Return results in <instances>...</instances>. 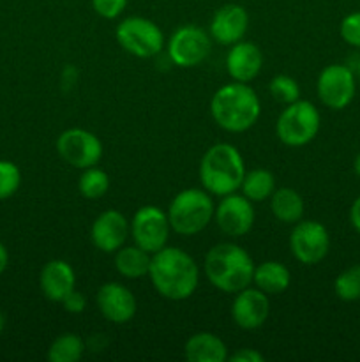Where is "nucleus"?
<instances>
[{
	"label": "nucleus",
	"mask_w": 360,
	"mask_h": 362,
	"mask_svg": "<svg viewBox=\"0 0 360 362\" xmlns=\"http://www.w3.org/2000/svg\"><path fill=\"white\" fill-rule=\"evenodd\" d=\"M148 278L161 297L168 300H186L200 285V267L184 250L164 246L152 255Z\"/></svg>",
	"instance_id": "f257e3e1"
},
{
	"label": "nucleus",
	"mask_w": 360,
	"mask_h": 362,
	"mask_svg": "<svg viewBox=\"0 0 360 362\" xmlns=\"http://www.w3.org/2000/svg\"><path fill=\"white\" fill-rule=\"evenodd\" d=\"M214 122L228 133H246L258 122L261 103L249 83L232 81L215 90L210 101Z\"/></svg>",
	"instance_id": "f03ea898"
},
{
	"label": "nucleus",
	"mask_w": 360,
	"mask_h": 362,
	"mask_svg": "<svg viewBox=\"0 0 360 362\" xmlns=\"http://www.w3.org/2000/svg\"><path fill=\"white\" fill-rule=\"evenodd\" d=\"M254 262L242 246L235 243L215 244L205 255L203 272L210 285L219 292L233 293L253 283Z\"/></svg>",
	"instance_id": "7ed1b4c3"
},
{
	"label": "nucleus",
	"mask_w": 360,
	"mask_h": 362,
	"mask_svg": "<svg viewBox=\"0 0 360 362\" xmlns=\"http://www.w3.org/2000/svg\"><path fill=\"white\" fill-rule=\"evenodd\" d=\"M246 163L239 148L232 144H215L200 161V182L212 197H226L240 189Z\"/></svg>",
	"instance_id": "20e7f679"
},
{
	"label": "nucleus",
	"mask_w": 360,
	"mask_h": 362,
	"mask_svg": "<svg viewBox=\"0 0 360 362\" xmlns=\"http://www.w3.org/2000/svg\"><path fill=\"white\" fill-rule=\"evenodd\" d=\"M214 211L215 205L208 191L203 187H187L173 197L166 214L173 232L182 237H193L210 225Z\"/></svg>",
	"instance_id": "39448f33"
},
{
	"label": "nucleus",
	"mask_w": 360,
	"mask_h": 362,
	"mask_svg": "<svg viewBox=\"0 0 360 362\" xmlns=\"http://www.w3.org/2000/svg\"><path fill=\"white\" fill-rule=\"evenodd\" d=\"M321 127V115L311 101L289 103L275 122V134L279 141L288 147H304L318 136Z\"/></svg>",
	"instance_id": "423d86ee"
},
{
	"label": "nucleus",
	"mask_w": 360,
	"mask_h": 362,
	"mask_svg": "<svg viewBox=\"0 0 360 362\" xmlns=\"http://www.w3.org/2000/svg\"><path fill=\"white\" fill-rule=\"evenodd\" d=\"M116 42L124 52L138 59H152L164 49V34L157 23L143 16L124 18L115 30Z\"/></svg>",
	"instance_id": "0eeeda50"
},
{
	"label": "nucleus",
	"mask_w": 360,
	"mask_h": 362,
	"mask_svg": "<svg viewBox=\"0 0 360 362\" xmlns=\"http://www.w3.org/2000/svg\"><path fill=\"white\" fill-rule=\"evenodd\" d=\"M212 49V37L207 30L196 25H184L176 28L168 39L166 52L175 66L189 69L207 60Z\"/></svg>",
	"instance_id": "6e6552de"
},
{
	"label": "nucleus",
	"mask_w": 360,
	"mask_h": 362,
	"mask_svg": "<svg viewBox=\"0 0 360 362\" xmlns=\"http://www.w3.org/2000/svg\"><path fill=\"white\" fill-rule=\"evenodd\" d=\"M289 251L296 262L316 265L330 251V235L325 225L314 219H300L289 233Z\"/></svg>",
	"instance_id": "1a4fd4ad"
},
{
	"label": "nucleus",
	"mask_w": 360,
	"mask_h": 362,
	"mask_svg": "<svg viewBox=\"0 0 360 362\" xmlns=\"http://www.w3.org/2000/svg\"><path fill=\"white\" fill-rule=\"evenodd\" d=\"M169 232L172 226H169L168 214L155 205H143L134 212L131 219V237L134 244L143 247L150 255L168 246Z\"/></svg>",
	"instance_id": "9d476101"
},
{
	"label": "nucleus",
	"mask_w": 360,
	"mask_h": 362,
	"mask_svg": "<svg viewBox=\"0 0 360 362\" xmlns=\"http://www.w3.org/2000/svg\"><path fill=\"white\" fill-rule=\"evenodd\" d=\"M56 152L73 168L85 170L97 166L102 158V144L92 131L69 127L56 138Z\"/></svg>",
	"instance_id": "9b49d317"
},
{
	"label": "nucleus",
	"mask_w": 360,
	"mask_h": 362,
	"mask_svg": "<svg viewBox=\"0 0 360 362\" xmlns=\"http://www.w3.org/2000/svg\"><path fill=\"white\" fill-rule=\"evenodd\" d=\"M355 74L344 64H330L318 76V98L330 110H344L355 98Z\"/></svg>",
	"instance_id": "f8f14e48"
},
{
	"label": "nucleus",
	"mask_w": 360,
	"mask_h": 362,
	"mask_svg": "<svg viewBox=\"0 0 360 362\" xmlns=\"http://www.w3.org/2000/svg\"><path fill=\"white\" fill-rule=\"evenodd\" d=\"M254 219H256V212H254L253 202L244 194H226V197H221V202L215 205V225L224 235L232 239L247 235L253 230Z\"/></svg>",
	"instance_id": "ddd939ff"
},
{
	"label": "nucleus",
	"mask_w": 360,
	"mask_h": 362,
	"mask_svg": "<svg viewBox=\"0 0 360 362\" xmlns=\"http://www.w3.org/2000/svg\"><path fill=\"white\" fill-rule=\"evenodd\" d=\"M131 235V221L122 212L109 209L101 212L90 226V240L102 253H115Z\"/></svg>",
	"instance_id": "4468645a"
},
{
	"label": "nucleus",
	"mask_w": 360,
	"mask_h": 362,
	"mask_svg": "<svg viewBox=\"0 0 360 362\" xmlns=\"http://www.w3.org/2000/svg\"><path fill=\"white\" fill-rule=\"evenodd\" d=\"M270 315L268 296L256 286H247L235 293L232 303V318L236 327L244 331H254L267 322Z\"/></svg>",
	"instance_id": "2eb2a0df"
},
{
	"label": "nucleus",
	"mask_w": 360,
	"mask_h": 362,
	"mask_svg": "<svg viewBox=\"0 0 360 362\" xmlns=\"http://www.w3.org/2000/svg\"><path fill=\"white\" fill-rule=\"evenodd\" d=\"M249 28V13L240 4H224L212 16L208 34L215 42L232 46L242 41Z\"/></svg>",
	"instance_id": "dca6fc26"
},
{
	"label": "nucleus",
	"mask_w": 360,
	"mask_h": 362,
	"mask_svg": "<svg viewBox=\"0 0 360 362\" xmlns=\"http://www.w3.org/2000/svg\"><path fill=\"white\" fill-rule=\"evenodd\" d=\"M95 300H97V308L102 317L115 325L131 322L138 311L136 297L122 283H104L99 288Z\"/></svg>",
	"instance_id": "f3484780"
},
{
	"label": "nucleus",
	"mask_w": 360,
	"mask_h": 362,
	"mask_svg": "<svg viewBox=\"0 0 360 362\" xmlns=\"http://www.w3.org/2000/svg\"><path fill=\"white\" fill-rule=\"evenodd\" d=\"M263 67V53L260 46L249 41H239L232 45L226 55V71L233 81L251 83Z\"/></svg>",
	"instance_id": "a211bd4d"
},
{
	"label": "nucleus",
	"mask_w": 360,
	"mask_h": 362,
	"mask_svg": "<svg viewBox=\"0 0 360 362\" xmlns=\"http://www.w3.org/2000/svg\"><path fill=\"white\" fill-rule=\"evenodd\" d=\"M42 296L52 303H62L76 288V274L66 260H49L39 274Z\"/></svg>",
	"instance_id": "6ab92c4d"
},
{
	"label": "nucleus",
	"mask_w": 360,
	"mask_h": 362,
	"mask_svg": "<svg viewBox=\"0 0 360 362\" xmlns=\"http://www.w3.org/2000/svg\"><path fill=\"white\" fill-rule=\"evenodd\" d=\"M184 356L189 362H226L228 346L212 332H196L184 345Z\"/></svg>",
	"instance_id": "aec40b11"
},
{
	"label": "nucleus",
	"mask_w": 360,
	"mask_h": 362,
	"mask_svg": "<svg viewBox=\"0 0 360 362\" xmlns=\"http://www.w3.org/2000/svg\"><path fill=\"white\" fill-rule=\"evenodd\" d=\"M253 283L267 296H281L292 285V272L281 262L268 260L254 267Z\"/></svg>",
	"instance_id": "412c9836"
},
{
	"label": "nucleus",
	"mask_w": 360,
	"mask_h": 362,
	"mask_svg": "<svg viewBox=\"0 0 360 362\" xmlns=\"http://www.w3.org/2000/svg\"><path fill=\"white\" fill-rule=\"evenodd\" d=\"M268 200H270L272 214L277 221L284 223V225H295L304 218L306 204L299 191L293 187H279Z\"/></svg>",
	"instance_id": "4be33fe9"
},
{
	"label": "nucleus",
	"mask_w": 360,
	"mask_h": 362,
	"mask_svg": "<svg viewBox=\"0 0 360 362\" xmlns=\"http://www.w3.org/2000/svg\"><path fill=\"white\" fill-rule=\"evenodd\" d=\"M152 255L140 246H122L115 251V269L122 278L141 279L148 278Z\"/></svg>",
	"instance_id": "5701e85b"
},
{
	"label": "nucleus",
	"mask_w": 360,
	"mask_h": 362,
	"mask_svg": "<svg viewBox=\"0 0 360 362\" xmlns=\"http://www.w3.org/2000/svg\"><path fill=\"white\" fill-rule=\"evenodd\" d=\"M277 189L275 187L274 173L265 168H254L251 172H246L240 191L251 202H265L272 197V193Z\"/></svg>",
	"instance_id": "b1692460"
},
{
	"label": "nucleus",
	"mask_w": 360,
	"mask_h": 362,
	"mask_svg": "<svg viewBox=\"0 0 360 362\" xmlns=\"http://www.w3.org/2000/svg\"><path fill=\"white\" fill-rule=\"evenodd\" d=\"M83 339L74 332H66V334H60L59 338L53 339L46 357L49 362H76L83 357Z\"/></svg>",
	"instance_id": "393cba45"
},
{
	"label": "nucleus",
	"mask_w": 360,
	"mask_h": 362,
	"mask_svg": "<svg viewBox=\"0 0 360 362\" xmlns=\"http://www.w3.org/2000/svg\"><path fill=\"white\" fill-rule=\"evenodd\" d=\"M109 189V175L104 170L97 166L81 170L80 180H78V191L87 200H99L104 197Z\"/></svg>",
	"instance_id": "a878e982"
},
{
	"label": "nucleus",
	"mask_w": 360,
	"mask_h": 362,
	"mask_svg": "<svg viewBox=\"0 0 360 362\" xmlns=\"http://www.w3.org/2000/svg\"><path fill=\"white\" fill-rule=\"evenodd\" d=\"M334 292L344 303L360 300V265H352L335 278Z\"/></svg>",
	"instance_id": "bb28decb"
},
{
	"label": "nucleus",
	"mask_w": 360,
	"mask_h": 362,
	"mask_svg": "<svg viewBox=\"0 0 360 362\" xmlns=\"http://www.w3.org/2000/svg\"><path fill=\"white\" fill-rule=\"evenodd\" d=\"M268 92L275 101L282 105H289L300 99V85L296 83L295 78L288 74H277L272 78L268 83Z\"/></svg>",
	"instance_id": "cd10ccee"
},
{
	"label": "nucleus",
	"mask_w": 360,
	"mask_h": 362,
	"mask_svg": "<svg viewBox=\"0 0 360 362\" xmlns=\"http://www.w3.org/2000/svg\"><path fill=\"white\" fill-rule=\"evenodd\" d=\"M21 184V172L13 161L0 159V200L13 197Z\"/></svg>",
	"instance_id": "c85d7f7f"
},
{
	"label": "nucleus",
	"mask_w": 360,
	"mask_h": 362,
	"mask_svg": "<svg viewBox=\"0 0 360 362\" xmlns=\"http://www.w3.org/2000/svg\"><path fill=\"white\" fill-rule=\"evenodd\" d=\"M339 32L346 45L360 48V13H352L342 18Z\"/></svg>",
	"instance_id": "c756f323"
},
{
	"label": "nucleus",
	"mask_w": 360,
	"mask_h": 362,
	"mask_svg": "<svg viewBox=\"0 0 360 362\" xmlns=\"http://www.w3.org/2000/svg\"><path fill=\"white\" fill-rule=\"evenodd\" d=\"M129 0H92V9L104 20H115L127 7Z\"/></svg>",
	"instance_id": "7c9ffc66"
},
{
	"label": "nucleus",
	"mask_w": 360,
	"mask_h": 362,
	"mask_svg": "<svg viewBox=\"0 0 360 362\" xmlns=\"http://www.w3.org/2000/svg\"><path fill=\"white\" fill-rule=\"evenodd\" d=\"M64 306V310L69 311V313H81L87 308V299L81 292H78L76 288L69 293V296L64 297V300L60 303Z\"/></svg>",
	"instance_id": "2f4dec72"
},
{
	"label": "nucleus",
	"mask_w": 360,
	"mask_h": 362,
	"mask_svg": "<svg viewBox=\"0 0 360 362\" xmlns=\"http://www.w3.org/2000/svg\"><path fill=\"white\" fill-rule=\"evenodd\" d=\"M229 362H263V354L254 349H240L233 356H228Z\"/></svg>",
	"instance_id": "473e14b6"
},
{
	"label": "nucleus",
	"mask_w": 360,
	"mask_h": 362,
	"mask_svg": "<svg viewBox=\"0 0 360 362\" xmlns=\"http://www.w3.org/2000/svg\"><path fill=\"white\" fill-rule=\"evenodd\" d=\"M349 223L360 233V197L353 202L352 209H349Z\"/></svg>",
	"instance_id": "72a5a7b5"
},
{
	"label": "nucleus",
	"mask_w": 360,
	"mask_h": 362,
	"mask_svg": "<svg viewBox=\"0 0 360 362\" xmlns=\"http://www.w3.org/2000/svg\"><path fill=\"white\" fill-rule=\"evenodd\" d=\"M7 265H9V253H7L6 246L0 243V274H4V271L7 269Z\"/></svg>",
	"instance_id": "f704fd0d"
},
{
	"label": "nucleus",
	"mask_w": 360,
	"mask_h": 362,
	"mask_svg": "<svg viewBox=\"0 0 360 362\" xmlns=\"http://www.w3.org/2000/svg\"><path fill=\"white\" fill-rule=\"evenodd\" d=\"M353 170H355L356 177L360 179V154L355 158V163H353Z\"/></svg>",
	"instance_id": "c9c22d12"
},
{
	"label": "nucleus",
	"mask_w": 360,
	"mask_h": 362,
	"mask_svg": "<svg viewBox=\"0 0 360 362\" xmlns=\"http://www.w3.org/2000/svg\"><path fill=\"white\" fill-rule=\"evenodd\" d=\"M4 327H6V318H4V315L0 313V334H2Z\"/></svg>",
	"instance_id": "e433bc0d"
},
{
	"label": "nucleus",
	"mask_w": 360,
	"mask_h": 362,
	"mask_svg": "<svg viewBox=\"0 0 360 362\" xmlns=\"http://www.w3.org/2000/svg\"><path fill=\"white\" fill-rule=\"evenodd\" d=\"M356 74H359V80H360V60H359V66H356Z\"/></svg>",
	"instance_id": "4c0bfd02"
}]
</instances>
